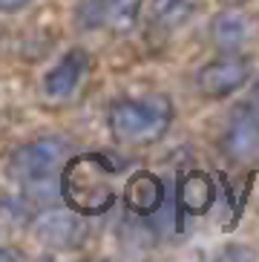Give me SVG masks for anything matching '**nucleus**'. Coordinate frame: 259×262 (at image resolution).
Listing matches in <instances>:
<instances>
[{"label": "nucleus", "instance_id": "1", "mask_svg": "<svg viewBox=\"0 0 259 262\" xmlns=\"http://www.w3.org/2000/svg\"><path fill=\"white\" fill-rule=\"evenodd\" d=\"M124 162H110L101 153L75 156L63 164L61 196L69 202V208L81 210L84 216L107 213L115 205V187L110 185L113 173H121Z\"/></svg>", "mask_w": 259, "mask_h": 262}, {"label": "nucleus", "instance_id": "2", "mask_svg": "<svg viewBox=\"0 0 259 262\" xmlns=\"http://www.w3.org/2000/svg\"><path fill=\"white\" fill-rule=\"evenodd\" d=\"M173 121V104L167 95L118 98L110 107V130L130 144H150L167 133Z\"/></svg>", "mask_w": 259, "mask_h": 262}, {"label": "nucleus", "instance_id": "3", "mask_svg": "<svg viewBox=\"0 0 259 262\" xmlns=\"http://www.w3.org/2000/svg\"><path fill=\"white\" fill-rule=\"evenodd\" d=\"M69 153H72V141L67 136H40L9 156L6 176L23 187L44 179H55L69 162Z\"/></svg>", "mask_w": 259, "mask_h": 262}, {"label": "nucleus", "instance_id": "4", "mask_svg": "<svg viewBox=\"0 0 259 262\" xmlns=\"http://www.w3.org/2000/svg\"><path fill=\"white\" fill-rule=\"evenodd\" d=\"M32 231H35V239L44 248H52V251H78L87 242L90 225H87L81 210L55 208V210L40 213L35 219V225H32Z\"/></svg>", "mask_w": 259, "mask_h": 262}, {"label": "nucleus", "instance_id": "5", "mask_svg": "<svg viewBox=\"0 0 259 262\" xmlns=\"http://www.w3.org/2000/svg\"><path fill=\"white\" fill-rule=\"evenodd\" d=\"M251 58H245L239 52H225L213 61H207L196 72V86L207 98H228L251 81Z\"/></svg>", "mask_w": 259, "mask_h": 262}, {"label": "nucleus", "instance_id": "6", "mask_svg": "<svg viewBox=\"0 0 259 262\" xmlns=\"http://www.w3.org/2000/svg\"><path fill=\"white\" fill-rule=\"evenodd\" d=\"M219 147L225 159L233 164H256L259 162V118L248 104H239L225 121L219 136Z\"/></svg>", "mask_w": 259, "mask_h": 262}, {"label": "nucleus", "instance_id": "7", "mask_svg": "<svg viewBox=\"0 0 259 262\" xmlns=\"http://www.w3.org/2000/svg\"><path fill=\"white\" fill-rule=\"evenodd\" d=\"M213 202H216V185L207 173H202V170L182 173L179 182H176V228L184 231V219L207 213L213 208Z\"/></svg>", "mask_w": 259, "mask_h": 262}, {"label": "nucleus", "instance_id": "8", "mask_svg": "<svg viewBox=\"0 0 259 262\" xmlns=\"http://www.w3.org/2000/svg\"><path fill=\"white\" fill-rule=\"evenodd\" d=\"M259 32V20L256 15L245 12V9H222L219 15L210 20V38L222 52H239L256 38Z\"/></svg>", "mask_w": 259, "mask_h": 262}, {"label": "nucleus", "instance_id": "9", "mask_svg": "<svg viewBox=\"0 0 259 262\" xmlns=\"http://www.w3.org/2000/svg\"><path fill=\"white\" fill-rule=\"evenodd\" d=\"M124 205L133 216L144 219V216H156L164 205V182L159 176H153L150 170H138L127 179L124 187Z\"/></svg>", "mask_w": 259, "mask_h": 262}, {"label": "nucleus", "instance_id": "10", "mask_svg": "<svg viewBox=\"0 0 259 262\" xmlns=\"http://www.w3.org/2000/svg\"><path fill=\"white\" fill-rule=\"evenodd\" d=\"M87 63H90V55L84 49H69L61 61L44 75V93L49 98H67V95H72L87 72Z\"/></svg>", "mask_w": 259, "mask_h": 262}, {"label": "nucleus", "instance_id": "11", "mask_svg": "<svg viewBox=\"0 0 259 262\" xmlns=\"http://www.w3.org/2000/svg\"><path fill=\"white\" fill-rule=\"evenodd\" d=\"M199 9V0H153V24L161 29H176L187 24Z\"/></svg>", "mask_w": 259, "mask_h": 262}, {"label": "nucleus", "instance_id": "12", "mask_svg": "<svg viewBox=\"0 0 259 262\" xmlns=\"http://www.w3.org/2000/svg\"><path fill=\"white\" fill-rule=\"evenodd\" d=\"M138 12H141V0H107L104 26H110L113 32H127L136 26Z\"/></svg>", "mask_w": 259, "mask_h": 262}, {"label": "nucleus", "instance_id": "13", "mask_svg": "<svg viewBox=\"0 0 259 262\" xmlns=\"http://www.w3.org/2000/svg\"><path fill=\"white\" fill-rule=\"evenodd\" d=\"M72 20L81 32H95L107 20V0H78Z\"/></svg>", "mask_w": 259, "mask_h": 262}, {"label": "nucleus", "instance_id": "14", "mask_svg": "<svg viewBox=\"0 0 259 262\" xmlns=\"http://www.w3.org/2000/svg\"><path fill=\"white\" fill-rule=\"evenodd\" d=\"M26 3H29V0H0V12H3V15H15V12H20Z\"/></svg>", "mask_w": 259, "mask_h": 262}, {"label": "nucleus", "instance_id": "15", "mask_svg": "<svg viewBox=\"0 0 259 262\" xmlns=\"http://www.w3.org/2000/svg\"><path fill=\"white\" fill-rule=\"evenodd\" d=\"M248 107H251V113H253V116L259 118V90H256V93L251 95V101H248Z\"/></svg>", "mask_w": 259, "mask_h": 262}, {"label": "nucleus", "instance_id": "16", "mask_svg": "<svg viewBox=\"0 0 259 262\" xmlns=\"http://www.w3.org/2000/svg\"><path fill=\"white\" fill-rule=\"evenodd\" d=\"M0 259H17V254H9V251H0Z\"/></svg>", "mask_w": 259, "mask_h": 262}]
</instances>
